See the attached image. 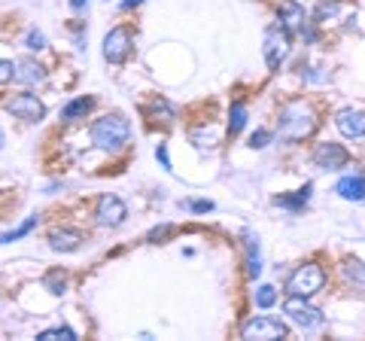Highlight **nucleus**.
<instances>
[{
    "label": "nucleus",
    "instance_id": "obj_4",
    "mask_svg": "<svg viewBox=\"0 0 365 341\" xmlns=\"http://www.w3.org/2000/svg\"><path fill=\"white\" fill-rule=\"evenodd\" d=\"M289 46H292V37L283 25H271L265 31V61H268L271 71H277V67L287 61Z\"/></svg>",
    "mask_w": 365,
    "mask_h": 341
},
{
    "label": "nucleus",
    "instance_id": "obj_11",
    "mask_svg": "<svg viewBox=\"0 0 365 341\" xmlns=\"http://www.w3.org/2000/svg\"><path fill=\"white\" fill-rule=\"evenodd\" d=\"M335 125L344 138H365V113L362 110H341L335 116Z\"/></svg>",
    "mask_w": 365,
    "mask_h": 341
},
{
    "label": "nucleus",
    "instance_id": "obj_6",
    "mask_svg": "<svg viewBox=\"0 0 365 341\" xmlns=\"http://www.w3.org/2000/svg\"><path fill=\"white\" fill-rule=\"evenodd\" d=\"M244 338H262V341H277V338H287V326L274 317H253L247 320L241 329Z\"/></svg>",
    "mask_w": 365,
    "mask_h": 341
},
{
    "label": "nucleus",
    "instance_id": "obj_19",
    "mask_svg": "<svg viewBox=\"0 0 365 341\" xmlns=\"http://www.w3.org/2000/svg\"><path fill=\"white\" fill-rule=\"evenodd\" d=\"M43 287L49 290L52 295H64V292H67V275L55 268V271H49V275L43 278Z\"/></svg>",
    "mask_w": 365,
    "mask_h": 341
},
{
    "label": "nucleus",
    "instance_id": "obj_12",
    "mask_svg": "<svg viewBox=\"0 0 365 341\" xmlns=\"http://www.w3.org/2000/svg\"><path fill=\"white\" fill-rule=\"evenodd\" d=\"M79 244H83V232H76V229H52L49 232V247L55 253H73V250H79Z\"/></svg>",
    "mask_w": 365,
    "mask_h": 341
},
{
    "label": "nucleus",
    "instance_id": "obj_5",
    "mask_svg": "<svg viewBox=\"0 0 365 341\" xmlns=\"http://www.w3.org/2000/svg\"><path fill=\"white\" fill-rule=\"evenodd\" d=\"M283 311H287V317L302 326V329H314L323 323V314H319V308H314V305H307V299H302V295H289L287 305H283Z\"/></svg>",
    "mask_w": 365,
    "mask_h": 341
},
{
    "label": "nucleus",
    "instance_id": "obj_31",
    "mask_svg": "<svg viewBox=\"0 0 365 341\" xmlns=\"http://www.w3.org/2000/svg\"><path fill=\"white\" fill-rule=\"evenodd\" d=\"M140 4H143V0H125L122 9H134V6H140Z\"/></svg>",
    "mask_w": 365,
    "mask_h": 341
},
{
    "label": "nucleus",
    "instance_id": "obj_7",
    "mask_svg": "<svg viewBox=\"0 0 365 341\" xmlns=\"http://www.w3.org/2000/svg\"><path fill=\"white\" fill-rule=\"evenodd\" d=\"M131 31L128 28H113L104 37V58L110 64H122L131 55Z\"/></svg>",
    "mask_w": 365,
    "mask_h": 341
},
{
    "label": "nucleus",
    "instance_id": "obj_18",
    "mask_svg": "<svg viewBox=\"0 0 365 341\" xmlns=\"http://www.w3.org/2000/svg\"><path fill=\"white\" fill-rule=\"evenodd\" d=\"M307 198H311V186H304L299 189L295 195H280V198H274V204H280V208H289V210H302Z\"/></svg>",
    "mask_w": 365,
    "mask_h": 341
},
{
    "label": "nucleus",
    "instance_id": "obj_20",
    "mask_svg": "<svg viewBox=\"0 0 365 341\" xmlns=\"http://www.w3.org/2000/svg\"><path fill=\"white\" fill-rule=\"evenodd\" d=\"M247 125V107L244 104H232V113H228V134H241Z\"/></svg>",
    "mask_w": 365,
    "mask_h": 341
},
{
    "label": "nucleus",
    "instance_id": "obj_22",
    "mask_svg": "<svg viewBox=\"0 0 365 341\" xmlns=\"http://www.w3.org/2000/svg\"><path fill=\"white\" fill-rule=\"evenodd\" d=\"M34 225H37V217H31L28 223H21L19 229H13V232H6V235H0V244H13V241H19V238H25Z\"/></svg>",
    "mask_w": 365,
    "mask_h": 341
},
{
    "label": "nucleus",
    "instance_id": "obj_8",
    "mask_svg": "<svg viewBox=\"0 0 365 341\" xmlns=\"http://www.w3.org/2000/svg\"><path fill=\"white\" fill-rule=\"evenodd\" d=\"M125 217H128V208L122 204V198H116V195H101V198H98V208H95L98 225L116 229V225L125 223Z\"/></svg>",
    "mask_w": 365,
    "mask_h": 341
},
{
    "label": "nucleus",
    "instance_id": "obj_15",
    "mask_svg": "<svg viewBox=\"0 0 365 341\" xmlns=\"http://www.w3.org/2000/svg\"><path fill=\"white\" fill-rule=\"evenodd\" d=\"M338 195L347 201H365V177H344L338 180Z\"/></svg>",
    "mask_w": 365,
    "mask_h": 341
},
{
    "label": "nucleus",
    "instance_id": "obj_27",
    "mask_svg": "<svg viewBox=\"0 0 365 341\" xmlns=\"http://www.w3.org/2000/svg\"><path fill=\"white\" fill-rule=\"evenodd\" d=\"M43 46H46V37L40 31H31L28 34V49H43Z\"/></svg>",
    "mask_w": 365,
    "mask_h": 341
},
{
    "label": "nucleus",
    "instance_id": "obj_10",
    "mask_svg": "<svg viewBox=\"0 0 365 341\" xmlns=\"http://www.w3.org/2000/svg\"><path fill=\"white\" fill-rule=\"evenodd\" d=\"M314 162H317V168L338 170V168H344V165L350 162V156H347V150H344L341 143H317Z\"/></svg>",
    "mask_w": 365,
    "mask_h": 341
},
{
    "label": "nucleus",
    "instance_id": "obj_30",
    "mask_svg": "<svg viewBox=\"0 0 365 341\" xmlns=\"http://www.w3.org/2000/svg\"><path fill=\"white\" fill-rule=\"evenodd\" d=\"M165 235H170V225H162V229H155V232L150 235V241H158V238H165Z\"/></svg>",
    "mask_w": 365,
    "mask_h": 341
},
{
    "label": "nucleus",
    "instance_id": "obj_33",
    "mask_svg": "<svg viewBox=\"0 0 365 341\" xmlns=\"http://www.w3.org/2000/svg\"><path fill=\"white\" fill-rule=\"evenodd\" d=\"M0 143H4V131H0Z\"/></svg>",
    "mask_w": 365,
    "mask_h": 341
},
{
    "label": "nucleus",
    "instance_id": "obj_1",
    "mask_svg": "<svg viewBox=\"0 0 365 341\" xmlns=\"http://www.w3.org/2000/svg\"><path fill=\"white\" fill-rule=\"evenodd\" d=\"M128 134L131 125L122 113H107V116L95 119V125H91V143L101 146V150H122L128 143Z\"/></svg>",
    "mask_w": 365,
    "mask_h": 341
},
{
    "label": "nucleus",
    "instance_id": "obj_3",
    "mask_svg": "<svg viewBox=\"0 0 365 341\" xmlns=\"http://www.w3.org/2000/svg\"><path fill=\"white\" fill-rule=\"evenodd\" d=\"M323 283H326V271L319 268L317 263H304V265H299L289 275V280H287V290H289V295H302V299H311L314 292H319L323 290Z\"/></svg>",
    "mask_w": 365,
    "mask_h": 341
},
{
    "label": "nucleus",
    "instance_id": "obj_29",
    "mask_svg": "<svg viewBox=\"0 0 365 341\" xmlns=\"http://www.w3.org/2000/svg\"><path fill=\"white\" fill-rule=\"evenodd\" d=\"M192 210H195V213H207V210H213V201H195V204H192Z\"/></svg>",
    "mask_w": 365,
    "mask_h": 341
},
{
    "label": "nucleus",
    "instance_id": "obj_16",
    "mask_svg": "<svg viewBox=\"0 0 365 341\" xmlns=\"http://www.w3.org/2000/svg\"><path fill=\"white\" fill-rule=\"evenodd\" d=\"M91 107H95V98H76V101H71V104H67V107L61 110V119H64V122L83 119Z\"/></svg>",
    "mask_w": 365,
    "mask_h": 341
},
{
    "label": "nucleus",
    "instance_id": "obj_23",
    "mask_svg": "<svg viewBox=\"0 0 365 341\" xmlns=\"http://www.w3.org/2000/svg\"><path fill=\"white\" fill-rule=\"evenodd\" d=\"M76 341V332L73 329H67V326H58V329H46V332H40V341Z\"/></svg>",
    "mask_w": 365,
    "mask_h": 341
},
{
    "label": "nucleus",
    "instance_id": "obj_14",
    "mask_svg": "<svg viewBox=\"0 0 365 341\" xmlns=\"http://www.w3.org/2000/svg\"><path fill=\"white\" fill-rule=\"evenodd\" d=\"M16 83H21V86H34V83H43V79H46V71H43V67L37 64V61H19L16 64Z\"/></svg>",
    "mask_w": 365,
    "mask_h": 341
},
{
    "label": "nucleus",
    "instance_id": "obj_28",
    "mask_svg": "<svg viewBox=\"0 0 365 341\" xmlns=\"http://www.w3.org/2000/svg\"><path fill=\"white\" fill-rule=\"evenodd\" d=\"M155 156H158V162H162L168 170H174V168H170V158H168V150H165V143L162 146H158V150H155Z\"/></svg>",
    "mask_w": 365,
    "mask_h": 341
},
{
    "label": "nucleus",
    "instance_id": "obj_9",
    "mask_svg": "<svg viewBox=\"0 0 365 341\" xmlns=\"http://www.w3.org/2000/svg\"><path fill=\"white\" fill-rule=\"evenodd\" d=\"M6 110L13 113L16 119H25V122H40L46 116V107H43V101L37 95H16V98H9V104Z\"/></svg>",
    "mask_w": 365,
    "mask_h": 341
},
{
    "label": "nucleus",
    "instance_id": "obj_25",
    "mask_svg": "<svg viewBox=\"0 0 365 341\" xmlns=\"http://www.w3.org/2000/svg\"><path fill=\"white\" fill-rule=\"evenodd\" d=\"M13 76H16V67H13V61H4V58H0V86H6Z\"/></svg>",
    "mask_w": 365,
    "mask_h": 341
},
{
    "label": "nucleus",
    "instance_id": "obj_32",
    "mask_svg": "<svg viewBox=\"0 0 365 341\" xmlns=\"http://www.w3.org/2000/svg\"><path fill=\"white\" fill-rule=\"evenodd\" d=\"M71 6L73 9H83V6H88V0H71Z\"/></svg>",
    "mask_w": 365,
    "mask_h": 341
},
{
    "label": "nucleus",
    "instance_id": "obj_26",
    "mask_svg": "<svg viewBox=\"0 0 365 341\" xmlns=\"http://www.w3.org/2000/svg\"><path fill=\"white\" fill-rule=\"evenodd\" d=\"M268 141H271V131H256L253 138H250V146H253V150H262V146H268Z\"/></svg>",
    "mask_w": 365,
    "mask_h": 341
},
{
    "label": "nucleus",
    "instance_id": "obj_17",
    "mask_svg": "<svg viewBox=\"0 0 365 341\" xmlns=\"http://www.w3.org/2000/svg\"><path fill=\"white\" fill-rule=\"evenodd\" d=\"M247 275L259 278L262 275V259H259V244L253 235H247Z\"/></svg>",
    "mask_w": 365,
    "mask_h": 341
},
{
    "label": "nucleus",
    "instance_id": "obj_21",
    "mask_svg": "<svg viewBox=\"0 0 365 341\" xmlns=\"http://www.w3.org/2000/svg\"><path fill=\"white\" fill-rule=\"evenodd\" d=\"M344 278L350 283H362L365 287V263H359V259H347L344 263Z\"/></svg>",
    "mask_w": 365,
    "mask_h": 341
},
{
    "label": "nucleus",
    "instance_id": "obj_2",
    "mask_svg": "<svg viewBox=\"0 0 365 341\" xmlns=\"http://www.w3.org/2000/svg\"><path fill=\"white\" fill-rule=\"evenodd\" d=\"M317 128V116L307 104H289L280 113V134L287 141H302Z\"/></svg>",
    "mask_w": 365,
    "mask_h": 341
},
{
    "label": "nucleus",
    "instance_id": "obj_13",
    "mask_svg": "<svg viewBox=\"0 0 365 341\" xmlns=\"http://www.w3.org/2000/svg\"><path fill=\"white\" fill-rule=\"evenodd\" d=\"M280 25L287 28L289 34H292V31H302V34H304L307 16H304V9L295 4V0H283V4H280Z\"/></svg>",
    "mask_w": 365,
    "mask_h": 341
},
{
    "label": "nucleus",
    "instance_id": "obj_24",
    "mask_svg": "<svg viewBox=\"0 0 365 341\" xmlns=\"http://www.w3.org/2000/svg\"><path fill=\"white\" fill-rule=\"evenodd\" d=\"M274 302H277V290L268 287V283H265V287H259V292H256V305H259V308H271Z\"/></svg>",
    "mask_w": 365,
    "mask_h": 341
}]
</instances>
